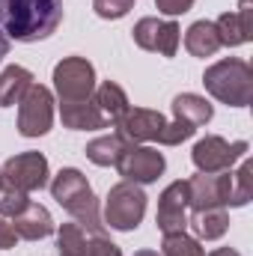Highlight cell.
Listing matches in <instances>:
<instances>
[{
    "mask_svg": "<svg viewBox=\"0 0 253 256\" xmlns=\"http://www.w3.org/2000/svg\"><path fill=\"white\" fill-rule=\"evenodd\" d=\"M167 126L164 114L161 110H149V108H128L126 116L116 122L120 134L131 140V143H149V140H158L161 128Z\"/></svg>",
    "mask_w": 253,
    "mask_h": 256,
    "instance_id": "obj_14",
    "label": "cell"
},
{
    "mask_svg": "<svg viewBox=\"0 0 253 256\" xmlns=\"http://www.w3.org/2000/svg\"><path fill=\"white\" fill-rule=\"evenodd\" d=\"M236 15H238L242 27L253 36V0H242V3H238V9H236Z\"/></svg>",
    "mask_w": 253,
    "mask_h": 256,
    "instance_id": "obj_31",
    "label": "cell"
},
{
    "mask_svg": "<svg viewBox=\"0 0 253 256\" xmlns=\"http://www.w3.org/2000/svg\"><path fill=\"white\" fill-rule=\"evenodd\" d=\"M134 45L161 57H176L179 42H182V27L176 21H164V18H140L131 30Z\"/></svg>",
    "mask_w": 253,
    "mask_h": 256,
    "instance_id": "obj_11",
    "label": "cell"
},
{
    "mask_svg": "<svg viewBox=\"0 0 253 256\" xmlns=\"http://www.w3.org/2000/svg\"><path fill=\"white\" fill-rule=\"evenodd\" d=\"M155 226L161 230V236L185 232V226H188V179H176L161 191Z\"/></svg>",
    "mask_w": 253,
    "mask_h": 256,
    "instance_id": "obj_12",
    "label": "cell"
},
{
    "mask_svg": "<svg viewBox=\"0 0 253 256\" xmlns=\"http://www.w3.org/2000/svg\"><path fill=\"white\" fill-rule=\"evenodd\" d=\"M33 86V72L24 66H6L0 72V108H12Z\"/></svg>",
    "mask_w": 253,
    "mask_h": 256,
    "instance_id": "obj_21",
    "label": "cell"
},
{
    "mask_svg": "<svg viewBox=\"0 0 253 256\" xmlns=\"http://www.w3.org/2000/svg\"><path fill=\"white\" fill-rule=\"evenodd\" d=\"M12 230L18 238L24 242H39V238H48L57 232V224L51 218V212L39 202H30L18 218H12Z\"/></svg>",
    "mask_w": 253,
    "mask_h": 256,
    "instance_id": "obj_15",
    "label": "cell"
},
{
    "mask_svg": "<svg viewBox=\"0 0 253 256\" xmlns=\"http://www.w3.org/2000/svg\"><path fill=\"white\" fill-rule=\"evenodd\" d=\"M63 24V0H0V30L15 42H42Z\"/></svg>",
    "mask_w": 253,
    "mask_h": 256,
    "instance_id": "obj_1",
    "label": "cell"
},
{
    "mask_svg": "<svg viewBox=\"0 0 253 256\" xmlns=\"http://www.w3.org/2000/svg\"><path fill=\"white\" fill-rule=\"evenodd\" d=\"M30 202V194L12 188L9 182H0V218H18Z\"/></svg>",
    "mask_w": 253,
    "mask_h": 256,
    "instance_id": "obj_26",
    "label": "cell"
},
{
    "mask_svg": "<svg viewBox=\"0 0 253 256\" xmlns=\"http://www.w3.org/2000/svg\"><path fill=\"white\" fill-rule=\"evenodd\" d=\"M0 182H3V176H0Z\"/></svg>",
    "mask_w": 253,
    "mask_h": 256,
    "instance_id": "obj_35",
    "label": "cell"
},
{
    "mask_svg": "<svg viewBox=\"0 0 253 256\" xmlns=\"http://www.w3.org/2000/svg\"><path fill=\"white\" fill-rule=\"evenodd\" d=\"M134 256H161L158 250H134Z\"/></svg>",
    "mask_w": 253,
    "mask_h": 256,
    "instance_id": "obj_34",
    "label": "cell"
},
{
    "mask_svg": "<svg viewBox=\"0 0 253 256\" xmlns=\"http://www.w3.org/2000/svg\"><path fill=\"white\" fill-rule=\"evenodd\" d=\"M131 6H134V0H92L96 15H98V18H104V21L126 18L128 12H131Z\"/></svg>",
    "mask_w": 253,
    "mask_h": 256,
    "instance_id": "obj_28",
    "label": "cell"
},
{
    "mask_svg": "<svg viewBox=\"0 0 253 256\" xmlns=\"http://www.w3.org/2000/svg\"><path fill=\"white\" fill-rule=\"evenodd\" d=\"M194 131H196L194 126L173 120V122H167V126L161 128L158 143H161V146H179V143H185V140H190V137H194Z\"/></svg>",
    "mask_w": 253,
    "mask_h": 256,
    "instance_id": "obj_27",
    "label": "cell"
},
{
    "mask_svg": "<svg viewBox=\"0 0 253 256\" xmlns=\"http://www.w3.org/2000/svg\"><path fill=\"white\" fill-rule=\"evenodd\" d=\"M131 146H134L131 140H126L120 131H114V134H104V137L90 140V143H86V149H84V155H86L96 167H116V164H120V158L126 155Z\"/></svg>",
    "mask_w": 253,
    "mask_h": 256,
    "instance_id": "obj_17",
    "label": "cell"
},
{
    "mask_svg": "<svg viewBox=\"0 0 253 256\" xmlns=\"http://www.w3.org/2000/svg\"><path fill=\"white\" fill-rule=\"evenodd\" d=\"M250 194H253V164L250 158H242V167L232 173V202H230V208L248 206Z\"/></svg>",
    "mask_w": 253,
    "mask_h": 256,
    "instance_id": "obj_25",
    "label": "cell"
},
{
    "mask_svg": "<svg viewBox=\"0 0 253 256\" xmlns=\"http://www.w3.org/2000/svg\"><path fill=\"white\" fill-rule=\"evenodd\" d=\"M202 86L212 98L226 108H248L253 102V68L248 60L226 57L206 68Z\"/></svg>",
    "mask_w": 253,
    "mask_h": 256,
    "instance_id": "obj_3",
    "label": "cell"
},
{
    "mask_svg": "<svg viewBox=\"0 0 253 256\" xmlns=\"http://www.w3.org/2000/svg\"><path fill=\"white\" fill-rule=\"evenodd\" d=\"M208 256H242L238 250H232V248H218V250H212Z\"/></svg>",
    "mask_w": 253,
    "mask_h": 256,
    "instance_id": "obj_33",
    "label": "cell"
},
{
    "mask_svg": "<svg viewBox=\"0 0 253 256\" xmlns=\"http://www.w3.org/2000/svg\"><path fill=\"white\" fill-rule=\"evenodd\" d=\"M146 214V194L143 185H134V182H116L108 200H104V226L116 230V232H131L140 226Z\"/></svg>",
    "mask_w": 253,
    "mask_h": 256,
    "instance_id": "obj_4",
    "label": "cell"
},
{
    "mask_svg": "<svg viewBox=\"0 0 253 256\" xmlns=\"http://www.w3.org/2000/svg\"><path fill=\"white\" fill-rule=\"evenodd\" d=\"M60 120L72 131H98V128L110 126L102 116V110H98V104L92 98H84V102H60Z\"/></svg>",
    "mask_w": 253,
    "mask_h": 256,
    "instance_id": "obj_16",
    "label": "cell"
},
{
    "mask_svg": "<svg viewBox=\"0 0 253 256\" xmlns=\"http://www.w3.org/2000/svg\"><path fill=\"white\" fill-rule=\"evenodd\" d=\"M214 30H218L220 45H226V48H238V45H244V42L253 39L250 33L242 27V21H238L236 12H224V15L214 21Z\"/></svg>",
    "mask_w": 253,
    "mask_h": 256,
    "instance_id": "obj_23",
    "label": "cell"
},
{
    "mask_svg": "<svg viewBox=\"0 0 253 256\" xmlns=\"http://www.w3.org/2000/svg\"><path fill=\"white\" fill-rule=\"evenodd\" d=\"M54 126V92L42 84H33L18 102V134L42 137Z\"/></svg>",
    "mask_w": 253,
    "mask_h": 256,
    "instance_id": "obj_6",
    "label": "cell"
},
{
    "mask_svg": "<svg viewBox=\"0 0 253 256\" xmlns=\"http://www.w3.org/2000/svg\"><path fill=\"white\" fill-rule=\"evenodd\" d=\"M161 256H206V250L188 232H170L161 238Z\"/></svg>",
    "mask_w": 253,
    "mask_h": 256,
    "instance_id": "obj_24",
    "label": "cell"
},
{
    "mask_svg": "<svg viewBox=\"0 0 253 256\" xmlns=\"http://www.w3.org/2000/svg\"><path fill=\"white\" fill-rule=\"evenodd\" d=\"M15 244H18V236L12 230V224L6 218H0V250H12Z\"/></svg>",
    "mask_w": 253,
    "mask_h": 256,
    "instance_id": "obj_30",
    "label": "cell"
},
{
    "mask_svg": "<svg viewBox=\"0 0 253 256\" xmlns=\"http://www.w3.org/2000/svg\"><path fill=\"white\" fill-rule=\"evenodd\" d=\"M54 90L60 102H84L96 92V68L86 57H66L54 66Z\"/></svg>",
    "mask_w": 253,
    "mask_h": 256,
    "instance_id": "obj_7",
    "label": "cell"
},
{
    "mask_svg": "<svg viewBox=\"0 0 253 256\" xmlns=\"http://www.w3.org/2000/svg\"><path fill=\"white\" fill-rule=\"evenodd\" d=\"M185 48H188L190 57H214L224 45L218 39V30H214V21H194L188 30H185Z\"/></svg>",
    "mask_w": 253,
    "mask_h": 256,
    "instance_id": "obj_20",
    "label": "cell"
},
{
    "mask_svg": "<svg viewBox=\"0 0 253 256\" xmlns=\"http://www.w3.org/2000/svg\"><path fill=\"white\" fill-rule=\"evenodd\" d=\"M190 6H194V0H155V9L161 15H170V18L190 12Z\"/></svg>",
    "mask_w": 253,
    "mask_h": 256,
    "instance_id": "obj_29",
    "label": "cell"
},
{
    "mask_svg": "<svg viewBox=\"0 0 253 256\" xmlns=\"http://www.w3.org/2000/svg\"><path fill=\"white\" fill-rule=\"evenodd\" d=\"M248 140H224L218 134H206L202 140L194 143L190 149V161L200 173H224V170H232L236 161H242L248 155Z\"/></svg>",
    "mask_w": 253,
    "mask_h": 256,
    "instance_id": "obj_5",
    "label": "cell"
},
{
    "mask_svg": "<svg viewBox=\"0 0 253 256\" xmlns=\"http://www.w3.org/2000/svg\"><path fill=\"white\" fill-rule=\"evenodd\" d=\"M92 102L98 104L102 116H104L108 122H114V126L126 116V110L131 108V104H128L126 90H122L116 80H104V84H98L96 92H92Z\"/></svg>",
    "mask_w": 253,
    "mask_h": 256,
    "instance_id": "obj_19",
    "label": "cell"
},
{
    "mask_svg": "<svg viewBox=\"0 0 253 256\" xmlns=\"http://www.w3.org/2000/svg\"><path fill=\"white\" fill-rule=\"evenodd\" d=\"M188 226L194 230L196 242H218L226 236L230 230V214L226 208H202V212H190Z\"/></svg>",
    "mask_w": 253,
    "mask_h": 256,
    "instance_id": "obj_18",
    "label": "cell"
},
{
    "mask_svg": "<svg viewBox=\"0 0 253 256\" xmlns=\"http://www.w3.org/2000/svg\"><path fill=\"white\" fill-rule=\"evenodd\" d=\"M170 108H173V116H176L179 122H188V126H194V128L212 122V116H214V108H212L202 96H196V92H182V96H176Z\"/></svg>",
    "mask_w": 253,
    "mask_h": 256,
    "instance_id": "obj_22",
    "label": "cell"
},
{
    "mask_svg": "<svg viewBox=\"0 0 253 256\" xmlns=\"http://www.w3.org/2000/svg\"><path fill=\"white\" fill-rule=\"evenodd\" d=\"M232 202V170L224 173H196L188 179V208H226Z\"/></svg>",
    "mask_w": 253,
    "mask_h": 256,
    "instance_id": "obj_9",
    "label": "cell"
},
{
    "mask_svg": "<svg viewBox=\"0 0 253 256\" xmlns=\"http://www.w3.org/2000/svg\"><path fill=\"white\" fill-rule=\"evenodd\" d=\"M167 161L158 149L152 146H131L126 155L120 158L116 170L122 176V182H134V185H152L158 182V176L164 173Z\"/></svg>",
    "mask_w": 253,
    "mask_h": 256,
    "instance_id": "obj_13",
    "label": "cell"
},
{
    "mask_svg": "<svg viewBox=\"0 0 253 256\" xmlns=\"http://www.w3.org/2000/svg\"><path fill=\"white\" fill-rule=\"evenodd\" d=\"M51 196L68 212L72 220H78L80 226L92 230V232H104L102 224V212H98V200L90 188L86 176L74 167H63L54 179H51Z\"/></svg>",
    "mask_w": 253,
    "mask_h": 256,
    "instance_id": "obj_2",
    "label": "cell"
},
{
    "mask_svg": "<svg viewBox=\"0 0 253 256\" xmlns=\"http://www.w3.org/2000/svg\"><path fill=\"white\" fill-rule=\"evenodd\" d=\"M57 254L60 256H122V250L104 236L80 226L78 220L57 230Z\"/></svg>",
    "mask_w": 253,
    "mask_h": 256,
    "instance_id": "obj_8",
    "label": "cell"
},
{
    "mask_svg": "<svg viewBox=\"0 0 253 256\" xmlns=\"http://www.w3.org/2000/svg\"><path fill=\"white\" fill-rule=\"evenodd\" d=\"M9 54V39H6V33L0 30V63H3V57Z\"/></svg>",
    "mask_w": 253,
    "mask_h": 256,
    "instance_id": "obj_32",
    "label": "cell"
},
{
    "mask_svg": "<svg viewBox=\"0 0 253 256\" xmlns=\"http://www.w3.org/2000/svg\"><path fill=\"white\" fill-rule=\"evenodd\" d=\"M0 176L12 188H18L24 194H33V191H42L48 185L51 167H48V158L42 152H21V155H12L0 167Z\"/></svg>",
    "mask_w": 253,
    "mask_h": 256,
    "instance_id": "obj_10",
    "label": "cell"
}]
</instances>
